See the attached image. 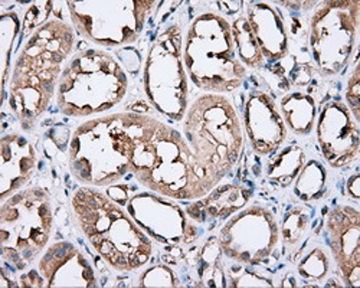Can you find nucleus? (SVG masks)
<instances>
[{
    "instance_id": "nucleus-25",
    "label": "nucleus",
    "mask_w": 360,
    "mask_h": 288,
    "mask_svg": "<svg viewBox=\"0 0 360 288\" xmlns=\"http://www.w3.org/2000/svg\"><path fill=\"white\" fill-rule=\"evenodd\" d=\"M221 245L218 237H212L209 240L202 252H200V263L202 267L199 270V275L203 285L207 287H225L224 270L221 267Z\"/></svg>"
},
{
    "instance_id": "nucleus-35",
    "label": "nucleus",
    "mask_w": 360,
    "mask_h": 288,
    "mask_svg": "<svg viewBox=\"0 0 360 288\" xmlns=\"http://www.w3.org/2000/svg\"><path fill=\"white\" fill-rule=\"evenodd\" d=\"M359 179L360 176L359 175H353L349 181H347V185H346V189H347V195L353 199V200H359L360 199V189H359Z\"/></svg>"
},
{
    "instance_id": "nucleus-1",
    "label": "nucleus",
    "mask_w": 360,
    "mask_h": 288,
    "mask_svg": "<svg viewBox=\"0 0 360 288\" xmlns=\"http://www.w3.org/2000/svg\"><path fill=\"white\" fill-rule=\"evenodd\" d=\"M156 119L137 112H114L81 124L70 141V170L84 186L104 188L130 171L139 143Z\"/></svg>"
},
{
    "instance_id": "nucleus-12",
    "label": "nucleus",
    "mask_w": 360,
    "mask_h": 288,
    "mask_svg": "<svg viewBox=\"0 0 360 288\" xmlns=\"http://www.w3.org/2000/svg\"><path fill=\"white\" fill-rule=\"evenodd\" d=\"M280 237L274 214L264 207L252 205L238 211L225 222L218 241L228 258L239 264L257 266L273 255Z\"/></svg>"
},
{
    "instance_id": "nucleus-11",
    "label": "nucleus",
    "mask_w": 360,
    "mask_h": 288,
    "mask_svg": "<svg viewBox=\"0 0 360 288\" xmlns=\"http://www.w3.org/2000/svg\"><path fill=\"white\" fill-rule=\"evenodd\" d=\"M360 2H323L310 20V49L323 75L340 74L349 64L359 26Z\"/></svg>"
},
{
    "instance_id": "nucleus-13",
    "label": "nucleus",
    "mask_w": 360,
    "mask_h": 288,
    "mask_svg": "<svg viewBox=\"0 0 360 288\" xmlns=\"http://www.w3.org/2000/svg\"><path fill=\"white\" fill-rule=\"evenodd\" d=\"M127 212L144 233L165 245L186 242L189 226L185 211L155 192H141L129 199Z\"/></svg>"
},
{
    "instance_id": "nucleus-31",
    "label": "nucleus",
    "mask_w": 360,
    "mask_h": 288,
    "mask_svg": "<svg viewBox=\"0 0 360 288\" xmlns=\"http://www.w3.org/2000/svg\"><path fill=\"white\" fill-rule=\"evenodd\" d=\"M347 107L353 114L354 120L359 123L360 120V71L359 64H356L352 75L349 77L347 82V91H346Z\"/></svg>"
},
{
    "instance_id": "nucleus-32",
    "label": "nucleus",
    "mask_w": 360,
    "mask_h": 288,
    "mask_svg": "<svg viewBox=\"0 0 360 288\" xmlns=\"http://www.w3.org/2000/svg\"><path fill=\"white\" fill-rule=\"evenodd\" d=\"M241 275L236 278H231V285L232 287H273L271 281H268L265 278H261L258 275H255L251 271H239Z\"/></svg>"
},
{
    "instance_id": "nucleus-3",
    "label": "nucleus",
    "mask_w": 360,
    "mask_h": 288,
    "mask_svg": "<svg viewBox=\"0 0 360 288\" xmlns=\"http://www.w3.org/2000/svg\"><path fill=\"white\" fill-rule=\"evenodd\" d=\"M71 205L84 237L111 268L127 273L148 263L152 240L108 195L82 186L72 195Z\"/></svg>"
},
{
    "instance_id": "nucleus-17",
    "label": "nucleus",
    "mask_w": 360,
    "mask_h": 288,
    "mask_svg": "<svg viewBox=\"0 0 360 288\" xmlns=\"http://www.w3.org/2000/svg\"><path fill=\"white\" fill-rule=\"evenodd\" d=\"M38 271L45 278L46 287H82L97 285L91 264L84 254L71 242L51 245L38 263Z\"/></svg>"
},
{
    "instance_id": "nucleus-33",
    "label": "nucleus",
    "mask_w": 360,
    "mask_h": 288,
    "mask_svg": "<svg viewBox=\"0 0 360 288\" xmlns=\"http://www.w3.org/2000/svg\"><path fill=\"white\" fill-rule=\"evenodd\" d=\"M20 287H27V288H42L46 287L45 278L41 275L39 271H27L20 277Z\"/></svg>"
},
{
    "instance_id": "nucleus-5",
    "label": "nucleus",
    "mask_w": 360,
    "mask_h": 288,
    "mask_svg": "<svg viewBox=\"0 0 360 288\" xmlns=\"http://www.w3.org/2000/svg\"><path fill=\"white\" fill-rule=\"evenodd\" d=\"M184 136L202 169L215 188L241 156L244 134L233 104L222 94L196 98L185 114Z\"/></svg>"
},
{
    "instance_id": "nucleus-6",
    "label": "nucleus",
    "mask_w": 360,
    "mask_h": 288,
    "mask_svg": "<svg viewBox=\"0 0 360 288\" xmlns=\"http://www.w3.org/2000/svg\"><path fill=\"white\" fill-rule=\"evenodd\" d=\"M182 55L188 77L207 94L232 93L247 77L231 23L222 15L206 12L196 16L188 29Z\"/></svg>"
},
{
    "instance_id": "nucleus-14",
    "label": "nucleus",
    "mask_w": 360,
    "mask_h": 288,
    "mask_svg": "<svg viewBox=\"0 0 360 288\" xmlns=\"http://www.w3.org/2000/svg\"><path fill=\"white\" fill-rule=\"evenodd\" d=\"M317 140L326 162L335 169L343 167L357 157L359 126L343 101H330L323 107L317 120Z\"/></svg>"
},
{
    "instance_id": "nucleus-24",
    "label": "nucleus",
    "mask_w": 360,
    "mask_h": 288,
    "mask_svg": "<svg viewBox=\"0 0 360 288\" xmlns=\"http://www.w3.org/2000/svg\"><path fill=\"white\" fill-rule=\"evenodd\" d=\"M327 173L321 163L311 160L303 166L295 178L294 193L304 202H313L323 196Z\"/></svg>"
},
{
    "instance_id": "nucleus-30",
    "label": "nucleus",
    "mask_w": 360,
    "mask_h": 288,
    "mask_svg": "<svg viewBox=\"0 0 360 288\" xmlns=\"http://www.w3.org/2000/svg\"><path fill=\"white\" fill-rule=\"evenodd\" d=\"M55 4L56 2H35L29 6L23 18V32H35L38 27L45 25Z\"/></svg>"
},
{
    "instance_id": "nucleus-18",
    "label": "nucleus",
    "mask_w": 360,
    "mask_h": 288,
    "mask_svg": "<svg viewBox=\"0 0 360 288\" xmlns=\"http://www.w3.org/2000/svg\"><path fill=\"white\" fill-rule=\"evenodd\" d=\"M0 200L5 202L32 179L38 156L26 137L11 133L0 140Z\"/></svg>"
},
{
    "instance_id": "nucleus-23",
    "label": "nucleus",
    "mask_w": 360,
    "mask_h": 288,
    "mask_svg": "<svg viewBox=\"0 0 360 288\" xmlns=\"http://www.w3.org/2000/svg\"><path fill=\"white\" fill-rule=\"evenodd\" d=\"M232 37L236 48V53L239 60L250 68L261 67L265 61V58L257 44V39L252 34V29L245 16H238L231 23Z\"/></svg>"
},
{
    "instance_id": "nucleus-16",
    "label": "nucleus",
    "mask_w": 360,
    "mask_h": 288,
    "mask_svg": "<svg viewBox=\"0 0 360 288\" xmlns=\"http://www.w3.org/2000/svg\"><path fill=\"white\" fill-rule=\"evenodd\" d=\"M244 124L252 150L259 156L277 152L287 137V126L276 101L259 90L245 101Z\"/></svg>"
},
{
    "instance_id": "nucleus-15",
    "label": "nucleus",
    "mask_w": 360,
    "mask_h": 288,
    "mask_svg": "<svg viewBox=\"0 0 360 288\" xmlns=\"http://www.w3.org/2000/svg\"><path fill=\"white\" fill-rule=\"evenodd\" d=\"M326 230L330 249L347 287L360 285V214L350 205L328 212Z\"/></svg>"
},
{
    "instance_id": "nucleus-34",
    "label": "nucleus",
    "mask_w": 360,
    "mask_h": 288,
    "mask_svg": "<svg viewBox=\"0 0 360 288\" xmlns=\"http://www.w3.org/2000/svg\"><path fill=\"white\" fill-rule=\"evenodd\" d=\"M107 195L117 202L118 205H126L129 202V186L127 185H115V186H108Z\"/></svg>"
},
{
    "instance_id": "nucleus-27",
    "label": "nucleus",
    "mask_w": 360,
    "mask_h": 288,
    "mask_svg": "<svg viewBox=\"0 0 360 288\" xmlns=\"http://www.w3.org/2000/svg\"><path fill=\"white\" fill-rule=\"evenodd\" d=\"M309 226H310L309 212L304 208L295 207L285 214L281 229H280V235L283 237L285 245L294 247L303 240Z\"/></svg>"
},
{
    "instance_id": "nucleus-9",
    "label": "nucleus",
    "mask_w": 360,
    "mask_h": 288,
    "mask_svg": "<svg viewBox=\"0 0 360 288\" xmlns=\"http://www.w3.org/2000/svg\"><path fill=\"white\" fill-rule=\"evenodd\" d=\"M182 31L167 26L148 48L144 64V91L153 107L167 119L180 122L188 111V74L182 55Z\"/></svg>"
},
{
    "instance_id": "nucleus-29",
    "label": "nucleus",
    "mask_w": 360,
    "mask_h": 288,
    "mask_svg": "<svg viewBox=\"0 0 360 288\" xmlns=\"http://www.w3.org/2000/svg\"><path fill=\"white\" fill-rule=\"evenodd\" d=\"M140 287H179L174 273L166 266H155L146 270L139 278Z\"/></svg>"
},
{
    "instance_id": "nucleus-10",
    "label": "nucleus",
    "mask_w": 360,
    "mask_h": 288,
    "mask_svg": "<svg viewBox=\"0 0 360 288\" xmlns=\"http://www.w3.org/2000/svg\"><path fill=\"white\" fill-rule=\"evenodd\" d=\"M153 0H84L67 2L74 27L89 42L105 48L134 44Z\"/></svg>"
},
{
    "instance_id": "nucleus-26",
    "label": "nucleus",
    "mask_w": 360,
    "mask_h": 288,
    "mask_svg": "<svg viewBox=\"0 0 360 288\" xmlns=\"http://www.w3.org/2000/svg\"><path fill=\"white\" fill-rule=\"evenodd\" d=\"M19 18L15 12L4 13L0 18V48H2V64H4V89L8 84L9 68H11V53L15 39L19 34Z\"/></svg>"
},
{
    "instance_id": "nucleus-28",
    "label": "nucleus",
    "mask_w": 360,
    "mask_h": 288,
    "mask_svg": "<svg viewBox=\"0 0 360 288\" xmlns=\"http://www.w3.org/2000/svg\"><path fill=\"white\" fill-rule=\"evenodd\" d=\"M328 267L327 254L321 248H314L298 264V274L306 280L320 281L327 275Z\"/></svg>"
},
{
    "instance_id": "nucleus-8",
    "label": "nucleus",
    "mask_w": 360,
    "mask_h": 288,
    "mask_svg": "<svg viewBox=\"0 0 360 288\" xmlns=\"http://www.w3.org/2000/svg\"><path fill=\"white\" fill-rule=\"evenodd\" d=\"M51 197L42 188H29L2 202L0 248L2 258L22 271L46 248L52 233Z\"/></svg>"
},
{
    "instance_id": "nucleus-20",
    "label": "nucleus",
    "mask_w": 360,
    "mask_h": 288,
    "mask_svg": "<svg viewBox=\"0 0 360 288\" xmlns=\"http://www.w3.org/2000/svg\"><path fill=\"white\" fill-rule=\"evenodd\" d=\"M252 192L241 185H224L217 186L206 196L193 202L186 209L191 219L206 223L219 218H226L238 211H241L251 199Z\"/></svg>"
},
{
    "instance_id": "nucleus-7",
    "label": "nucleus",
    "mask_w": 360,
    "mask_h": 288,
    "mask_svg": "<svg viewBox=\"0 0 360 288\" xmlns=\"http://www.w3.org/2000/svg\"><path fill=\"white\" fill-rule=\"evenodd\" d=\"M127 89V75L114 56L103 49H86L65 64L55 104L70 117H91L122 103Z\"/></svg>"
},
{
    "instance_id": "nucleus-4",
    "label": "nucleus",
    "mask_w": 360,
    "mask_h": 288,
    "mask_svg": "<svg viewBox=\"0 0 360 288\" xmlns=\"http://www.w3.org/2000/svg\"><path fill=\"white\" fill-rule=\"evenodd\" d=\"M130 171L147 190L174 200H198L215 189L185 136L158 119L139 143Z\"/></svg>"
},
{
    "instance_id": "nucleus-21",
    "label": "nucleus",
    "mask_w": 360,
    "mask_h": 288,
    "mask_svg": "<svg viewBox=\"0 0 360 288\" xmlns=\"http://www.w3.org/2000/svg\"><path fill=\"white\" fill-rule=\"evenodd\" d=\"M281 115L285 126L298 136H307L316 123L314 98L303 93H290L281 98Z\"/></svg>"
},
{
    "instance_id": "nucleus-2",
    "label": "nucleus",
    "mask_w": 360,
    "mask_h": 288,
    "mask_svg": "<svg viewBox=\"0 0 360 288\" xmlns=\"http://www.w3.org/2000/svg\"><path fill=\"white\" fill-rule=\"evenodd\" d=\"M74 41V31L68 23L51 19L23 45L9 84V105L23 129H32L48 110Z\"/></svg>"
},
{
    "instance_id": "nucleus-19",
    "label": "nucleus",
    "mask_w": 360,
    "mask_h": 288,
    "mask_svg": "<svg viewBox=\"0 0 360 288\" xmlns=\"http://www.w3.org/2000/svg\"><path fill=\"white\" fill-rule=\"evenodd\" d=\"M247 20L252 29L257 44L268 61H281L288 55V35L281 15L271 4L250 2Z\"/></svg>"
},
{
    "instance_id": "nucleus-22",
    "label": "nucleus",
    "mask_w": 360,
    "mask_h": 288,
    "mask_svg": "<svg viewBox=\"0 0 360 288\" xmlns=\"http://www.w3.org/2000/svg\"><path fill=\"white\" fill-rule=\"evenodd\" d=\"M304 163L306 155L303 149L297 144H292V146L283 149L277 156L269 159L266 164V178L283 188H287L295 181Z\"/></svg>"
}]
</instances>
